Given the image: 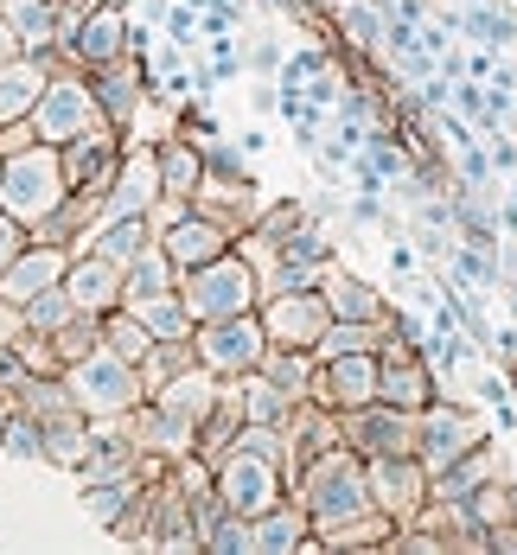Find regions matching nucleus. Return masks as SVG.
Listing matches in <instances>:
<instances>
[{"instance_id":"13d9d810","label":"nucleus","mask_w":517,"mask_h":555,"mask_svg":"<svg viewBox=\"0 0 517 555\" xmlns=\"http://www.w3.org/2000/svg\"><path fill=\"white\" fill-rule=\"evenodd\" d=\"M512 205H517V179H512Z\"/></svg>"},{"instance_id":"c85d7f7f","label":"nucleus","mask_w":517,"mask_h":555,"mask_svg":"<svg viewBox=\"0 0 517 555\" xmlns=\"http://www.w3.org/2000/svg\"><path fill=\"white\" fill-rule=\"evenodd\" d=\"M147 243H154V223L147 218H96L83 236H77V249H96V256H109V262H121V269H128Z\"/></svg>"},{"instance_id":"2eb2a0df","label":"nucleus","mask_w":517,"mask_h":555,"mask_svg":"<svg viewBox=\"0 0 517 555\" xmlns=\"http://www.w3.org/2000/svg\"><path fill=\"white\" fill-rule=\"evenodd\" d=\"M160 198V160H154V141H128L121 147V167H115L109 192H103V218H147Z\"/></svg>"},{"instance_id":"412c9836","label":"nucleus","mask_w":517,"mask_h":555,"mask_svg":"<svg viewBox=\"0 0 517 555\" xmlns=\"http://www.w3.org/2000/svg\"><path fill=\"white\" fill-rule=\"evenodd\" d=\"M249 524H256V555H320L313 517H307V504L294 492L282 504H269L262 517H249Z\"/></svg>"},{"instance_id":"a18cd8bd","label":"nucleus","mask_w":517,"mask_h":555,"mask_svg":"<svg viewBox=\"0 0 517 555\" xmlns=\"http://www.w3.org/2000/svg\"><path fill=\"white\" fill-rule=\"evenodd\" d=\"M307 218H313V211H307L300 198H275V205H262V218H256V230H262L269 243H282L287 230H294V223H307Z\"/></svg>"},{"instance_id":"f704fd0d","label":"nucleus","mask_w":517,"mask_h":555,"mask_svg":"<svg viewBox=\"0 0 517 555\" xmlns=\"http://www.w3.org/2000/svg\"><path fill=\"white\" fill-rule=\"evenodd\" d=\"M0 460H13V466H46V422L26 415V409H13V415L0 422Z\"/></svg>"},{"instance_id":"aec40b11","label":"nucleus","mask_w":517,"mask_h":555,"mask_svg":"<svg viewBox=\"0 0 517 555\" xmlns=\"http://www.w3.org/2000/svg\"><path fill=\"white\" fill-rule=\"evenodd\" d=\"M57 57H7L0 64V128H13V121H33V109H39V96H46V83H52Z\"/></svg>"},{"instance_id":"473e14b6","label":"nucleus","mask_w":517,"mask_h":555,"mask_svg":"<svg viewBox=\"0 0 517 555\" xmlns=\"http://www.w3.org/2000/svg\"><path fill=\"white\" fill-rule=\"evenodd\" d=\"M7 20L20 26V46L33 57H52L57 46V0H7Z\"/></svg>"},{"instance_id":"72a5a7b5","label":"nucleus","mask_w":517,"mask_h":555,"mask_svg":"<svg viewBox=\"0 0 517 555\" xmlns=\"http://www.w3.org/2000/svg\"><path fill=\"white\" fill-rule=\"evenodd\" d=\"M460 511H466V524L486 537V530H499V524H512L517 517V486H512V473L505 479H486L473 499H460Z\"/></svg>"},{"instance_id":"f257e3e1","label":"nucleus","mask_w":517,"mask_h":555,"mask_svg":"<svg viewBox=\"0 0 517 555\" xmlns=\"http://www.w3.org/2000/svg\"><path fill=\"white\" fill-rule=\"evenodd\" d=\"M294 499L307 504L313 537H333L339 524L364 517V511H377V504H371V473H364V453H358V447H345V441L326 447V453H313V460L300 466Z\"/></svg>"},{"instance_id":"dca6fc26","label":"nucleus","mask_w":517,"mask_h":555,"mask_svg":"<svg viewBox=\"0 0 517 555\" xmlns=\"http://www.w3.org/2000/svg\"><path fill=\"white\" fill-rule=\"evenodd\" d=\"M83 77H90V90H96V109H103V121H115L121 134H134L141 109L154 103V90H147L141 64H134V57H115V64H96V70H83Z\"/></svg>"},{"instance_id":"2f4dec72","label":"nucleus","mask_w":517,"mask_h":555,"mask_svg":"<svg viewBox=\"0 0 517 555\" xmlns=\"http://www.w3.org/2000/svg\"><path fill=\"white\" fill-rule=\"evenodd\" d=\"M236 396H243V422H294V409H300V396H287L275 377H262V371H249V377H236Z\"/></svg>"},{"instance_id":"f3484780","label":"nucleus","mask_w":517,"mask_h":555,"mask_svg":"<svg viewBox=\"0 0 517 555\" xmlns=\"http://www.w3.org/2000/svg\"><path fill=\"white\" fill-rule=\"evenodd\" d=\"M154 243H160V249L172 256V269H179V275H192V269L218 262V256H224V249L236 243V236H230V230H224L218 218H205V211L192 205V211H185L179 223H167V230H160Z\"/></svg>"},{"instance_id":"f03ea898","label":"nucleus","mask_w":517,"mask_h":555,"mask_svg":"<svg viewBox=\"0 0 517 555\" xmlns=\"http://www.w3.org/2000/svg\"><path fill=\"white\" fill-rule=\"evenodd\" d=\"M64 198H70L64 147H52V141H26V147H7V154H0V211L20 218L33 236L57 218Z\"/></svg>"},{"instance_id":"1a4fd4ad","label":"nucleus","mask_w":517,"mask_h":555,"mask_svg":"<svg viewBox=\"0 0 517 555\" xmlns=\"http://www.w3.org/2000/svg\"><path fill=\"white\" fill-rule=\"evenodd\" d=\"M345 447H358L364 460H384V453H415L422 447V415L415 409H397V402H364V409H345L339 415Z\"/></svg>"},{"instance_id":"9d476101","label":"nucleus","mask_w":517,"mask_h":555,"mask_svg":"<svg viewBox=\"0 0 517 555\" xmlns=\"http://www.w3.org/2000/svg\"><path fill=\"white\" fill-rule=\"evenodd\" d=\"M364 473H371V504H377L384 517H397V530H409V524L422 517V504H428V466H422V453L364 460Z\"/></svg>"},{"instance_id":"4c0bfd02","label":"nucleus","mask_w":517,"mask_h":555,"mask_svg":"<svg viewBox=\"0 0 517 555\" xmlns=\"http://www.w3.org/2000/svg\"><path fill=\"white\" fill-rule=\"evenodd\" d=\"M384 326L390 320H333L320 345H313V358H345V351H377L384 345Z\"/></svg>"},{"instance_id":"4468645a","label":"nucleus","mask_w":517,"mask_h":555,"mask_svg":"<svg viewBox=\"0 0 517 555\" xmlns=\"http://www.w3.org/2000/svg\"><path fill=\"white\" fill-rule=\"evenodd\" d=\"M121 147H128V134L115 121H90L83 134H70L64 141V179H70V192H109L115 167H121Z\"/></svg>"},{"instance_id":"58836bf2","label":"nucleus","mask_w":517,"mask_h":555,"mask_svg":"<svg viewBox=\"0 0 517 555\" xmlns=\"http://www.w3.org/2000/svg\"><path fill=\"white\" fill-rule=\"evenodd\" d=\"M134 313H141V326H147L154 338H192V326H198L179 287H172V294H154V300H141Z\"/></svg>"},{"instance_id":"0eeeda50","label":"nucleus","mask_w":517,"mask_h":555,"mask_svg":"<svg viewBox=\"0 0 517 555\" xmlns=\"http://www.w3.org/2000/svg\"><path fill=\"white\" fill-rule=\"evenodd\" d=\"M211 473H218V499H224V511H236V517H262L269 504H282L287 492H294L282 466L262 460V453H249V447H230Z\"/></svg>"},{"instance_id":"49530a36","label":"nucleus","mask_w":517,"mask_h":555,"mask_svg":"<svg viewBox=\"0 0 517 555\" xmlns=\"http://www.w3.org/2000/svg\"><path fill=\"white\" fill-rule=\"evenodd\" d=\"M454 167H460V179L454 185H473V192H486V185H492V147H479V141H473V147H460L454 154Z\"/></svg>"},{"instance_id":"9b49d317","label":"nucleus","mask_w":517,"mask_h":555,"mask_svg":"<svg viewBox=\"0 0 517 555\" xmlns=\"http://www.w3.org/2000/svg\"><path fill=\"white\" fill-rule=\"evenodd\" d=\"M377 351H345V358H320L313 364V389H307V402H320V409H364V402H377Z\"/></svg>"},{"instance_id":"a211bd4d","label":"nucleus","mask_w":517,"mask_h":555,"mask_svg":"<svg viewBox=\"0 0 517 555\" xmlns=\"http://www.w3.org/2000/svg\"><path fill=\"white\" fill-rule=\"evenodd\" d=\"M64 269H70V243H52V236H33L20 256H13V269L0 275V294L13 300V307H26L33 294H46V287H57L64 281Z\"/></svg>"},{"instance_id":"423d86ee","label":"nucleus","mask_w":517,"mask_h":555,"mask_svg":"<svg viewBox=\"0 0 517 555\" xmlns=\"http://www.w3.org/2000/svg\"><path fill=\"white\" fill-rule=\"evenodd\" d=\"M479 441H492V428L479 422V409L466 402V396H435L428 409H422V466H428V479L441 473V466H454L460 453H473Z\"/></svg>"},{"instance_id":"4be33fe9","label":"nucleus","mask_w":517,"mask_h":555,"mask_svg":"<svg viewBox=\"0 0 517 555\" xmlns=\"http://www.w3.org/2000/svg\"><path fill=\"white\" fill-rule=\"evenodd\" d=\"M218 396H224V377H211L205 364H185L179 377H167L160 389H147V402L167 409L172 422H185V428H198V422L218 409Z\"/></svg>"},{"instance_id":"6e6552de","label":"nucleus","mask_w":517,"mask_h":555,"mask_svg":"<svg viewBox=\"0 0 517 555\" xmlns=\"http://www.w3.org/2000/svg\"><path fill=\"white\" fill-rule=\"evenodd\" d=\"M90 121H103L90 77H83L77 64H57L52 83H46V96H39V109H33V134H39V141H52V147H64V141H70V134H83Z\"/></svg>"},{"instance_id":"cd10ccee","label":"nucleus","mask_w":517,"mask_h":555,"mask_svg":"<svg viewBox=\"0 0 517 555\" xmlns=\"http://www.w3.org/2000/svg\"><path fill=\"white\" fill-rule=\"evenodd\" d=\"M320 294H326L333 320H390V294H377L364 275H351V269H339V262L326 269Z\"/></svg>"},{"instance_id":"ddd939ff","label":"nucleus","mask_w":517,"mask_h":555,"mask_svg":"<svg viewBox=\"0 0 517 555\" xmlns=\"http://www.w3.org/2000/svg\"><path fill=\"white\" fill-rule=\"evenodd\" d=\"M262 326H269V345H300V351H313L320 333L333 326V307H326V294L320 287H294V294H262Z\"/></svg>"},{"instance_id":"c03bdc74","label":"nucleus","mask_w":517,"mask_h":555,"mask_svg":"<svg viewBox=\"0 0 517 555\" xmlns=\"http://www.w3.org/2000/svg\"><path fill=\"white\" fill-rule=\"evenodd\" d=\"M205 550L211 555H256V524L236 517V511H224V517L205 530Z\"/></svg>"},{"instance_id":"37998d69","label":"nucleus","mask_w":517,"mask_h":555,"mask_svg":"<svg viewBox=\"0 0 517 555\" xmlns=\"http://www.w3.org/2000/svg\"><path fill=\"white\" fill-rule=\"evenodd\" d=\"M52 345H57V358H64V364L90 358V351L103 345V313H70V320L52 333Z\"/></svg>"},{"instance_id":"7ed1b4c3","label":"nucleus","mask_w":517,"mask_h":555,"mask_svg":"<svg viewBox=\"0 0 517 555\" xmlns=\"http://www.w3.org/2000/svg\"><path fill=\"white\" fill-rule=\"evenodd\" d=\"M64 389H70V402H77L90 422H121L134 402H147L141 364H128V358H121V351H109V345H96L90 358L64 364Z\"/></svg>"},{"instance_id":"f8f14e48","label":"nucleus","mask_w":517,"mask_h":555,"mask_svg":"<svg viewBox=\"0 0 517 555\" xmlns=\"http://www.w3.org/2000/svg\"><path fill=\"white\" fill-rule=\"evenodd\" d=\"M115 57H134V20L121 13V0H96L77 26V39L64 46L57 64H77V70H96V64H115Z\"/></svg>"},{"instance_id":"864d4df0","label":"nucleus","mask_w":517,"mask_h":555,"mask_svg":"<svg viewBox=\"0 0 517 555\" xmlns=\"http://www.w3.org/2000/svg\"><path fill=\"white\" fill-rule=\"evenodd\" d=\"M486 550L517 555V517H512V524H499V530H486Z\"/></svg>"},{"instance_id":"6ab92c4d","label":"nucleus","mask_w":517,"mask_h":555,"mask_svg":"<svg viewBox=\"0 0 517 555\" xmlns=\"http://www.w3.org/2000/svg\"><path fill=\"white\" fill-rule=\"evenodd\" d=\"M192 205L205 211V218H218L230 230V236H243V230H256V218H262V185L256 179H218V172H205V185L192 192Z\"/></svg>"},{"instance_id":"7c9ffc66","label":"nucleus","mask_w":517,"mask_h":555,"mask_svg":"<svg viewBox=\"0 0 517 555\" xmlns=\"http://www.w3.org/2000/svg\"><path fill=\"white\" fill-rule=\"evenodd\" d=\"M384 20H390V7H377V0H345V7H333V26L345 33L351 57L384 52Z\"/></svg>"},{"instance_id":"8fccbe9b","label":"nucleus","mask_w":517,"mask_h":555,"mask_svg":"<svg viewBox=\"0 0 517 555\" xmlns=\"http://www.w3.org/2000/svg\"><path fill=\"white\" fill-rule=\"evenodd\" d=\"M486 147H492V167L499 172H517V141L499 128V134H486Z\"/></svg>"},{"instance_id":"4d7b16f0","label":"nucleus","mask_w":517,"mask_h":555,"mask_svg":"<svg viewBox=\"0 0 517 555\" xmlns=\"http://www.w3.org/2000/svg\"><path fill=\"white\" fill-rule=\"evenodd\" d=\"M390 269H397V275H415V249H409V243L390 249Z\"/></svg>"},{"instance_id":"c756f323","label":"nucleus","mask_w":517,"mask_h":555,"mask_svg":"<svg viewBox=\"0 0 517 555\" xmlns=\"http://www.w3.org/2000/svg\"><path fill=\"white\" fill-rule=\"evenodd\" d=\"M179 287V269H172V256L160 243H147L128 269H121V307H141V300H154V294H172Z\"/></svg>"},{"instance_id":"3c124183","label":"nucleus","mask_w":517,"mask_h":555,"mask_svg":"<svg viewBox=\"0 0 517 555\" xmlns=\"http://www.w3.org/2000/svg\"><path fill=\"white\" fill-rule=\"evenodd\" d=\"M20 333H26V326H20V307H13V300L0 294V358L13 351V338H20Z\"/></svg>"},{"instance_id":"a19ab883","label":"nucleus","mask_w":517,"mask_h":555,"mask_svg":"<svg viewBox=\"0 0 517 555\" xmlns=\"http://www.w3.org/2000/svg\"><path fill=\"white\" fill-rule=\"evenodd\" d=\"M103 345L121 351L128 364H141V358L154 351V333L141 326V313H134V307H115V313H103Z\"/></svg>"},{"instance_id":"a878e982","label":"nucleus","mask_w":517,"mask_h":555,"mask_svg":"<svg viewBox=\"0 0 517 555\" xmlns=\"http://www.w3.org/2000/svg\"><path fill=\"white\" fill-rule=\"evenodd\" d=\"M90 447H96V422L70 402V409H57V415H46V466L52 473H70L77 479V466L90 460Z\"/></svg>"},{"instance_id":"20e7f679","label":"nucleus","mask_w":517,"mask_h":555,"mask_svg":"<svg viewBox=\"0 0 517 555\" xmlns=\"http://www.w3.org/2000/svg\"><path fill=\"white\" fill-rule=\"evenodd\" d=\"M179 294H185L192 320H236V313H256L262 307V269L230 243L218 262L179 275Z\"/></svg>"},{"instance_id":"c9c22d12","label":"nucleus","mask_w":517,"mask_h":555,"mask_svg":"<svg viewBox=\"0 0 517 555\" xmlns=\"http://www.w3.org/2000/svg\"><path fill=\"white\" fill-rule=\"evenodd\" d=\"M313 364H320V358H313V351H300V345H269L256 371H262V377H275L287 396H300V402H307V389H313Z\"/></svg>"},{"instance_id":"603ef678","label":"nucleus","mask_w":517,"mask_h":555,"mask_svg":"<svg viewBox=\"0 0 517 555\" xmlns=\"http://www.w3.org/2000/svg\"><path fill=\"white\" fill-rule=\"evenodd\" d=\"M351 223H384V198L377 192H358L351 198Z\"/></svg>"},{"instance_id":"bb28decb","label":"nucleus","mask_w":517,"mask_h":555,"mask_svg":"<svg viewBox=\"0 0 517 555\" xmlns=\"http://www.w3.org/2000/svg\"><path fill=\"white\" fill-rule=\"evenodd\" d=\"M154 160H160V192H172V198H192L205 185V147L192 134H179V128H167L154 141Z\"/></svg>"},{"instance_id":"6e6d98bb","label":"nucleus","mask_w":517,"mask_h":555,"mask_svg":"<svg viewBox=\"0 0 517 555\" xmlns=\"http://www.w3.org/2000/svg\"><path fill=\"white\" fill-rule=\"evenodd\" d=\"M249 109H256V115H275V109H282V83H262V90L249 96Z\"/></svg>"},{"instance_id":"09e8293b","label":"nucleus","mask_w":517,"mask_h":555,"mask_svg":"<svg viewBox=\"0 0 517 555\" xmlns=\"http://www.w3.org/2000/svg\"><path fill=\"white\" fill-rule=\"evenodd\" d=\"M282 46H275V39H256V46H249V70H256V77H282Z\"/></svg>"},{"instance_id":"ea45409f","label":"nucleus","mask_w":517,"mask_h":555,"mask_svg":"<svg viewBox=\"0 0 517 555\" xmlns=\"http://www.w3.org/2000/svg\"><path fill=\"white\" fill-rule=\"evenodd\" d=\"M77 492H83V511L109 530V524H121V511L147 492V479H103V486H77Z\"/></svg>"},{"instance_id":"39448f33","label":"nucleus","mask_w":517,"mask_h":555,"mask_svg":"<svg viewBox=\"0 0 517 555\" xmlns=\"http://www.w3.org/2000/svg\"><path fill=\"white\" fill-rule=\"evenodd\" d=\"M262 351H269V326H262V313H236V320H198L192 326V358L211 371V377H249L256 364H262Z\"/></svg>"},{"instance_id":"e433bc0d","label":"nucleus","mask_w":517,"mask_h":555,"mask_svg":"<svg viewBox=\"0 0 517 555\" xmlns=\"http://www.w3.org/2000/svg\"><path fill=\"white\" fill-rule=\"evenodd\" d=\"M390 543H397V517H384V511H364V517L339 524L333 537H320V550H390Z\"/></svg>"},{"instance_id":"de8ad7c7","label":"nucleus","mask_w":517,"mask_h":555,"mask_svg":"<svg viewBox=\"0 0 517 555\" xmlns=\"http://www.w3.org/2000/svg\"><path fill=\"white\" fill-rule=\"evenodd\" d=\"M26 243H33V230H26L20 218H7V211H0V275L13 269V256H20Z\"/></svg>"},{"instance_id":"79ce46f5","label":"nucleus","mask_w":517,"mask_h":555,"mask_svg":"<svg viewBox=\"0 0 517 555\" xmlns=\"http://www.w3.org/2000/svg\"><path fill=\"white\" fill-rule=\"evenodd\" d=\"M70 313H83V307H77V300H70V287L57 281V287H46V294H33V300L20 307V326H26V333H46V338H52L57 326L70 320Z\"/></svg>"},{"instance_id":"b1692460","label":"nucleus","mask_w":517,"mask_h":555,"mask_svg":"<svg viewBox=\"0 0 517 555\" xmlns=\"http://www.w3.org/2000/svg\"><path fill=\"white\" fill-rule=\"evenodd\" d=\"M512 466H505V447L499 441H479L473 453H460L454 466H441L435 479H428V499H441V504H460V499H473L486 479H505Z\"/></svg>"},{"instance_id":"5701e85b","label":"nucleus","mask_w":517,"mask_h":555,"mask_svg":"<svg viewBox=\"0 0 517 555\" xmlns=\"http://www.w3.org/2000/svg\"><path fill=\"white\" fill-rule=\"evenodd\" d=\"M64 287L83 313H115L121 307V262L96 256V249H70V269H64Z\"/></svg>"},{"instance_id":"393cba45","label":"nucleus","mask_w":517,"mask_h":555,"mask_svg":"<svg viewBox=\"0 0 517 555\" xmlns=\"http://www.w3.org/2000/svg\"><path fill=\"white\" fill-rule=\"evenodd\" d=\"M384 371H377V396L384 402H397V409H428L435 396H441V371L422 358V351H409V358H377Z\"/></svg>"},{"instance_id":"5fc2aeb1","label":"nucleus","mask_w":517,"mask_h":555,"mask_svg":"<svg viewBox=\"0 0 517 555\" xmlns=\"http://www.w3.org/2000/svg\"><path fill=\"white\" fill-rule=\"evenodd\" d=\"M26 52V46H20V26H13V20H7V7H0V64H7V57H20Z\"/></svg>"},{"instance_id":"bf43d9fd","label":"nucleus","mask_w":517,"mask_h":555,"mask_svg":"<svg viewBox=\"0 0 517 555\" xmlns=\"http://www.w3.org/2000/svg\"><path fill=\"white\" fill-rule=\"evenodd\" d=\"M121 7H134V0H121Z\"/></svg>"}]
</instances>
